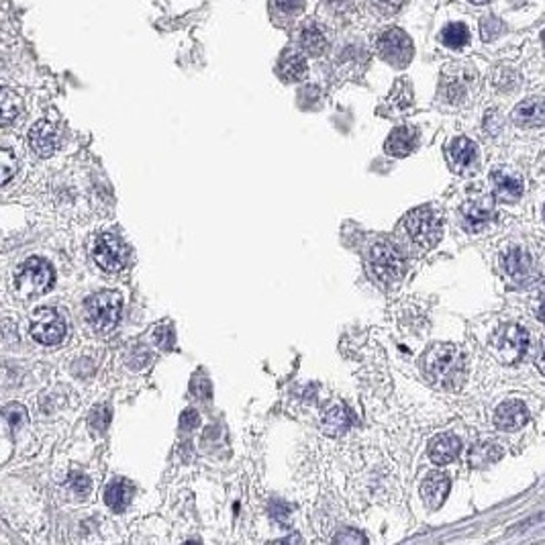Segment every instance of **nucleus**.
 <instances>
[{"label":"nucleus","mask_w":545,"mask_h":545,"mask_svg":"<svg viewBox=\"0 0 545 545\" xmlns=\"http://www.w3.org/2000/svg\"><path fill=\"white\" fill-rule=\"evenodd\" d=\"M427 380L441 390H457L466 382V356L452 343H437L423 356Z\"/></svg>","instance_id":"f257e3e1"},{"label":"nucleus","mask_w":545,"mask_h":545,"mask_svg":"<svg viewBox=\"0 0 545 545\" xmlns=\"http://www.w3.org/2000/svg\"><path fill=\"white\" fill-rule=\"evenodd\" d=\"M365 266L372 280L382 286H393L404 274V260L393 243L378 242L370 245L365 255Z\"/></svg>","instance_id":"f03ea898"},{"label":"nucleus","mask_w":545,"mask_h":545,"mask_svg":"<svg viewBox=\"0 0 545 545\" xmlns=\"http://www.w3.org/2000/svg\"><path fill=\"white\" fill-rule=\"evenodd\" d=\"M54 284V268L41 258H29L15 276V290L19 297L31 299L45 294Z\"/></svg>","instance_id":"7ed1b4c3"},{"label":"nucleus","mask_w":545,"mask_h":545,"mask_svg":"<svg viewBox=\"0 0 545 545\" xmlns=\"http://www.w3.org/2000/svg\"><path fill=\"white\" fill-rule=\"evenodd\" d=\"M404 227H406L411 239L423 249L435 247L441 239V233H443L441 219L431 207H419V209L409 212L406 219H404Z\"/></svg>","instance_id":"20e7f679"},{"label":"nucleus","mask_w":545,"mask_h":545,"mask_svg":"<svg viewBox=\"0 0 545 545\" xmlns=\"http://www.w3.org/2000/svg\"><path fill=\"white\" fill-rule=\"evenodd\" d=\"M121 297L113 290H100L92 294L84 303L88 323L96 331H109L117 325L121 315Z\"/></svg>","instance_id":"39448f33"},{"label":"nucleus","mask_w":545,"mask_h":545,"mask_svg":"<svg viewBox=\"0 0 545 545\" xmlns=\"http://www.w3.org/2000/svg\"><path fill=\"white\" fill-rule=\"evenodd\" d=\"M94 262L104 272H119L129 264V249L127 245L113 233H102L92 249Z\"/></svg>","instance_id":"423d86ee"},{"label":"nucleus","mask_w":545,"mask_h":545,"mask_svg":"<svg viewBox=\"0 0 545 545\" xmlns=\"http://www.w3.org/2000/svg\"><path fill=\"white\" fill-rule=\"evenodd\" d=\"M31 337L43 345H58L65 337V321L56 308H37L31 319Z\"/></svg>","instance_id":"0eeeda50"},{"label":"nucleus","mask_w":545,"mask_h":545,"mask_svg":"<svg viewBox=\"0 0 545 545\" xmlns=\"http://www.w3.org/2000/svg\"><path fill=\"white\" fill-rule=\"evenodd\" d=\"M378 54L382 60L393 63L396 68H404L411 58H413V41L409 39V35L400 29L384 31L378 37Z\"/></svg>","instance_id":"6e6552de"},{"label":"nucleus","mask_w":545,"mask_h":545,"mask_svg":"<svg viewBox=\"0 0 545 545\" xmlns=\"http://www.w3.org/2000/svg\"><path fill=\"white\" fill-rule=\"evenodd\" d=\"M494 345L505 362L515 363L527 354L529 333L521 325H505L494 337Z\"/></svg>","instance_id":"1a4fd4ad"},{"label":"nucleus","mask_w":545,"mask_h":545,"mask_svg":"<svg viewBox=\"0 0 545 545\" xmlns=\"http://www.w3.org/2000/svg\"><path fill=\"white\" fill-rule=\"evenodd\" d=\"M527 421H529V411H527L525 402H521V400H507L494 413L496 429L505 431V433L519 431L521 427L527 425Z\"/></svg>","instance_id":"9d476101"},{"label":"nucleus","mask_w":545,"mask_h":545,"mask_svg":"<svg viewBox=\"0 0 545 545\" xmlns=\"http://www.w3.org/2000/svg\"><path fill=\"white\" fill-rule=\"evenodd\" d=\"M492 194L498 203H516L523 196V182L507 170H494L490 174Z\"/></svg>","instance_id":"9b49d317"},{"label":"nucleus","mask_w":545,"mask_h":545,"mask_svg":"<svg viewBox=\"0 0 545 545\" xmlns=\"http://www.w3.org/2000/svg\"><path fill=\"white\" fill-rule=\"evenodd\" d=\"M29 148L39 157L54 155L58 148V131L49 121H39L29 131Z\"/></svg>","instance_id":"f8f14e48"},{"label":"nucleus","mask_w":545,"mask_h":545,"mask_svg":"<svg viewBox=\"0 0 545 545\" xmlns=\"http://www.w3.org/2000/svg\"><path fill=\"white\" fill-rule=\"evenodd\" d=\"M461 216H464V225L468 231H480L486 223H490L494 219V207L490 198H476V200H468L461 207Z\"/></svg>","instance_id":"ddd939ff"},{"label":"nucleus","mask_w":545,"mask_h":545,"mask_svg":"<svg viewBox=\"0 0 545 545\" xmlns=\"http://www.w3.org/2000/svg\"><path fill=\"white\" fill-rule=\"evenodd\" d=\"M450 488H452V482L445 474L441 472H433L425 478L423 486H421V496H423L425 505L429 509H439L448 494H450Z\"/></svg>","instance_id":"4468645a"},{"label":"nucleus","mask_w":545,"mask_h":545,"mask_svg":"<svg viewBox=\"0 0 545 545\" xmlns=\"http://www.w3.org/2000/svg\"><path fill=\"white\" fill-rule=\"evenodd\" d=\"M513 121L519 127H545V100L544 98H529L519 102L513 111Z\"/></svg>","instance_id":"2eb2a0df"},{"label":"nucleus","mask_w":545,"mask_h":545,"mask_svg":"<svg viewBox=\"0 0 545 545\" xmlns=\"http://www.w3.org/2000/svg\"><path fill=\"white\" fill-rule=\"evenodd\" d=\"M459 450H461V441L455 437L454 433H443V435H437L431 441L429 457H431L433 464L445 466V464H452L455 457L459 455Z\"/></svg>","instance_id":"dca6fc26"},{"label":"nucleus","mask_w":545,"mask_h":545,"mask_svg":"<svg viewBox=\"0 0 545 545\" xmlns=\"http://www.w3.org/2000/svg\"><path fill=\"white\" fill-rule=\"evenodd\" d=\"M448 153L457 172H466V170L474 168V164L478 161V148L468 137H455L450 143Z\"/></svg>","instance_id":"f3484780"},{"label":"nucleus","mask_w":545,"mask_h":545,"mask_svg":"<svg viewBox=\"0 0 545 545\" xmlns=\"http://www.w3.org/2000/svg\"><path fill=\"white\" fill-rule=\"evenodd\" d=\"M417 145V131L411 127H398L386 139V152L394 157H404Z\"/></svg>","instance_id":"a211bd4d"},{"label":"nucleus","mask_w":545,"mask_h":545,"mask_svg":"<svg viewBox=\"0 0 545 545\" xmlns=\"http://www.w3.org/2000/svg\"><path fill=\"white\" fill-rule=\"evenodd\" d=\"M503 457V448L492 443V441H482L470 448L468 452V464L472 468H486L490 464H496Z\"/></svg>","instance_id":"6ab92c4d"},{"label":"nucleus","mask_w":545,"mask_h":545,"mask_svg":"<svg viewBox=\"0 0 545 545\" xmlns=\"http://www.w3.org/2000/svg\"><path fill=\"white\" fill-rule=\"evenodd\" d=\"M323 431L329 435V437H337V435H343L349 427H352V415L345 406L337 404L333 409L327 411V415L323 417Z\"/></svg>","instance_id":"aec40b11"},{"label":"nucleus","mask_w":545,"mask_h":545,"mask_svg":"<svg viewBox=\"0 0 545 545\" xmlns=\"http://www.w3.org/2000/svg\"><path fill=\"white\" fill-rule=\"evenodd\" d=\"M503 266H505V270H507L509 276L523 278L531 270V258H529L527 251H523L519 247H513V249L503 253Z\"/></svg>","instance_id":"412c9836"},{"label":"nucleus","mask_w":545,"mask_h":545,"mask_svg":"<svg viewBox=\"0 0 545 545\" xmlns=\"http://www.w3.org/2000/svg\"><path fill=\"white\" fill-rule=\"evenodd\" d=\"M104 500L106 505L115 511V513H123L129 503H131V486L127 484L123 478L111 482L106 486V492H104Z\"/></svg>","instance_id":"4be33fe9"},{"label":"nucleus","mask_w":545,"mask_h":545,"mask_svg":"<svg viewBox=\"0 0 545 545\" xmlns=\"http://www.w3.org/2000/svg\"><path fill=\"white\" fill-rule=\"evenodd\" d=\"M470 41V33L464 23H452L441 33V43L450 49H461Z\"/></svg>","instance_id":"5701e85b"},{"label":"nucleus","mask_w":545,"mask_h":545,"mask_svg":"<svg viewBox=\"0 0 545 545\" xmlns=\"http://www.w3.org/2000/svg\"><path fill=\"white\" fill-rule=\"evenodd\" d=\"M306 72V61L301 54H288L284 60L280 61V76L288 82L301 80Z\"/></svg>","instance_id":"b1692460"},{"label":"nucleus","mask_w":545,"mask_h":545,"mask_svg":"<svg viewBox=\"0 0 545 545\" xmlns=\"http://www.w3.org/2000/svg\"><path fill=\"white\" fill-rule=\"evenodd\" d=\"M301 45L306 54L310 56H321L323 49L327 47V39L323 35V31L317 27H306L301 35Z\"/></svg>","instance_id":"393cba45"},{"label":"nucleus","mask_w":545,"mask_h":545,"mask_svg":"<svg viewBox=\"0 0 545 545\" xmlns=\"http://www.w3.org/2000/svg\"><path fill=\"white\" fill-rule=\"evenodd\" d=\"M19 109H21V100H19V96L13 94L10 90H2V123L8 125V123L17 117Z\"/></svg>","instance_id":"a878e982"},{"label":"nucleus","mask_w":545,"mask_h":545,"mask_svg":"<svg viewBox=\"0 0 545 545\" xmlns=\"http://www.w3.org/2000/svg\"><path fill=\"white\" fill-rule=\"evenodd\" d=\"M368 2H370L372 10L378 13L380 17H393L404 4V0H368Z\"/></svg>","instance_id":"bb28decb"},{"label":"nucleus","mask_w":545,"mask_h":545,"mask_svg":"<svg viewBox=\"0 0 545 545\" xmlns=\"http://www.w3.org/2000/svg\"><path fill=\"white\" fill-rule=\"evenodd\" d=\"M480 33L484 41H492L494 37H498L503 33V23L496 17H484L480 23Z\"/></svg>","instance_id":"cd10ccee"},{"label":"nucleus","mask_w":545,"mask_h":545,"mask_svg":"<svg viewBox=\"0 0 545 545\" xmlns=\"http://www.w3.org/2000/svg\"><path fill=\"white\" fill-rule=\"evenodd\" d=\"M68 484H70V488H72L78 496H86L92 488L88 476H84V474H80V472H72Z\"/></svg>","instance_id":"c85d7f7f"},{"label":"nucleus","mask_w":545,"mask_h":545,"mask_svg":"<svg viewBox=\"0 0 545 545\" xmlns=\"http://www.w3.org/2000/svg\"><path fill=\"white\" fill-rule=\"evenodd\" d=\"M4 417H6V421L13 425L15 429H19L21 425L27 421V411H25L21 404H8V406L4 409Z\"/></svg>","instance_id":"c756f323"},{"label":"nucleus","mask_w":545,"mask_h":545,"mask_svg":"<svg viewBox=\"0 0 545 545\" xmlns=\"http://www.w3.org/2000/svg\"><path fill=\"white\" fill-rule=\"evenodd\" d=\"M15 172H17V159L8 150H2V184H8Z\"/></svg>","instance_id":"7c9ffc66"},{"label":"nucleus","mask_w":545,"mask_h":545,"mask_svg":"<svg viewBox=\"0 0 545 545\" xmlns=\"http://www.w3.org/2000/svg\"><path fill=\"white\" fill-rule=\"evenodd\" d=\"M274 2H276L278 10H282V13H286V15L297 13V10L303 8V0H274Z\"/></svg>","instance_id":"2f4dec72"},{"label":"nucleus","mask_w":545,"mask_h":545,"mask_svg":"<svg viewBox=\"0 0 545 545\" xmlns=\"http://www.w3.org/2000/svg\"><path fill=\"white\" fill-rule=\"evenodd\" d=\"M196 425H198V413L192 411V409L184 411V415L180 417L182 429H192V427H196Z\"/></svg>","instance_id":"473e14b6"},{"label":"nucleus","mask_w":545,"mask_h":545,"mask_svg":"<svg viewBox=\"0 0 545 545\" xmlns=\"http://www.w3.org/2000/svg\"><path fill=\"white\" fill-rule=\"evenodd\" d=\"M335 542H343V544H347V542H365V537L360 535V533H341V535H337L335 537Z\"/></svg>","instance_id":"72a5a7b5"},{"label":"nucleus","mask_w":545,"mask_h":545,"mask_svg":"<svg viewBox=\"0 0 545 545\" xmlns=\"http://www.w3.org/2000/svg\"><path fill=\"white\" fill-rule=\"evenodd\" d=\"M535 363H537V370L545 376V339L539 345V352H537V358H535Z\"/></svg>","instance_id":"f704fd0d"},{"label":"nucleus","mask_w":545,"mask_h":545,"mask_svg":"<svg viewBox=\"0 0 545 545\" xmlns=\"http://www.w3.org/2000/svg\"><path fill=\"white\" fill-rule=\"evenodd\" d=\"M539 313H542V319H545V297L544 301H542V308H539Z\"/></svg>","instance_id":"c9c22d12"},{"label":"nucleus","mask_w":545,"mask_h":545,"mask_svg":"<svg viewBox=\"0 0 545 545\" xmlns=\"http://www.w3.org/2000/svg\"><path fill=\"white\" fill-rule=\"evenodd\" d=\"M470 2H474V4H484L488 0H470Z\"/></svg>","instance_id":"e433bc0d"},{"label":"nucleus","mask_w":545,"mask_h":545,"mask_svg":"<svg viewBox=\"0 0 545 545\" xmlns=\"http://www.w3.org/2000/svg\"><path fill=\"white\" fill-rule=\"evenodd\" d=\"M542 39H544V43H545V31H544V35H542Z\"/></svg>","instance_id":"4c0bfd02"},{"label":"nucleus","mask_w":545,"mask_h":545,"mask_svg":"<svg viewBox=\"0 0 545 545\" xmlns=\"http://www.w3.org/2000/svg\"><path fill=\"white\" fill-rule=\"evenodd\" d=\"M544 214H545V207H544Z\"/></svg>","instance_id":"58836bf2"}]
</instances>
